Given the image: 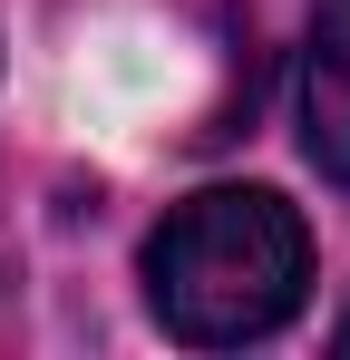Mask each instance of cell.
Listing matches in <instances>:
<instances>
[{
    "label": "cell",
    "mask_w": 350,
    "mask_h": 360,
    "mask_svg": "<svg viewBox=\"0 0 350 360\" xmlns=\"http://www.w3.org/2000/svg\"><path fill=\"white\" fill-rule=\"evenodd\" d=\"M302 146L321 176L350 185V0L311 10V68H302Z\"/></svg>",
    "instance_id": "7a4b0ae2"
},
{
    "label": "cell",
    "mask_w": 350,
    "mask_h": 360,
    "mask_svg": "<svg viewBox=\"0 0 350 360\" xmlns=\"http://www.w3.org/2000/svg\"><path fill=\"white\" fill-rule=\"evenodd\" d=\"M331 341H341V351H350V311H341V331H331Z\"/></svg>",
    "instance_id": "3957f363"
},
{
    "label": "cell",
    "mask_w": 350,
    "mask_h": 360,
    "mask_svg": "<svg viewBox=\"0 0 350 360\" xmlns=\"http://www.w3.org/2000/svg\"><path fill=\"white\" fill-rule=\"evenodd\" d=\"M311 283V224L273 185H205L146 234V302L185 351L273 341Z\"/></svg>",
    "instance_id": "6da1fadb"
}]
</instances>
